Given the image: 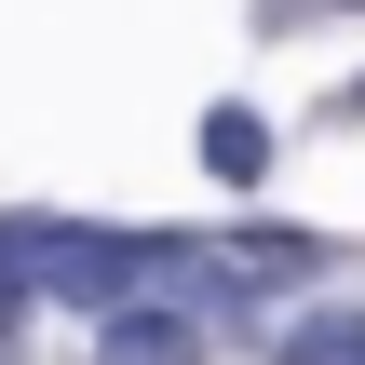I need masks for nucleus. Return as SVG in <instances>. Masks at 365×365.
I'll return each instance as SVG.
<instances>
[{"instance_id":"f03ea898","label":"nucleus","mask_w":365,"mask_h":365,"mask_svg":"<svg viewBox=\"0 0 365 365\" xmlns=\"http://www.w3.org/2000/svg\"><path fill=\"white\" fill-rule=\"evenodd\" d=\"M203 163H217V176H271V122H257L244 95H217V108H203Z\"/></svg>"},{"instance_id":"20e7f679","label":"nucleus","mask_w":365,"mask_h":365,"mask_svg":"<svg viewBox=\"0 0 365 365\" xmlns=\"http://www.w3.org/2000/svg\"><path fill=\"white\" fill-rule=\"evenodd\" d=\"M271 14H312V0H271Z\"/></svg>"},{"instance_id":"7ed1b4c3","label":"nucleus","mask_w":365,"mask_h":365,"mask_svg":"<svg viewBox=\"0 0 365 365\" xmlns=\"http://www.w3.org/2000/svg\"><path fill=\"white\" fill-rule=\"evenodd\" d=\"M271 365H365V312H312V325H284Z\"/></svg>"},{"instance_id":"39448f33","label":"nucleus","mask_w":365,"mask_h":365,"mask_svg":"<svg viewBox=\"0 0 365 365\" xmlns=\"http://www.w3.org/2000/svg\"><path fill=\"white\" fill-rule=\"evenodd\" d=\"M352 108H365V81H352Z\"/></svg>"},{"instance_id":"f257e3e1","label":"nucleus","mask_w":365,"mask_h":365,"mask_svg":"<svg viewBox=\"0 0 365 365\" xmlns=\"http://www.w3.org/2000/svg\"><path fill=\"white\" fill-rule=\"evenodd\" d=\"M203 325L190 312H108V365H190Z\"/></svg>"}]
</instances>
